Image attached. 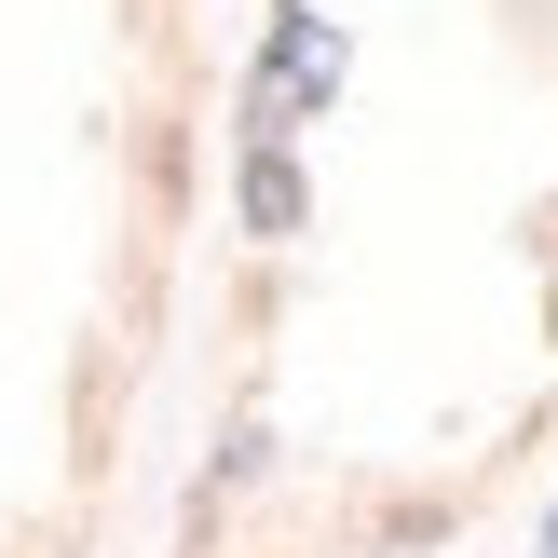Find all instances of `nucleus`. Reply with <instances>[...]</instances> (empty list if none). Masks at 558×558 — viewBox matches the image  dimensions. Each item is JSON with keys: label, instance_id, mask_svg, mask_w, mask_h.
I'll list each match as a JSON object with an SVG mask.
<instances>
[{"label": "nucleus", "instance_id": "nucleus-1", "mask_svg": "<svg viewBox=\"0 0 558 558\" xmlns=\"http://www.w3.org/2000/svg\"><path fill=\"white\" fill-rule=\"evenodd\" d=\"M245 218H259V232H287V218H300V178H287V150H259V163H245Z\"/></svg>", "mask_w": 558, "mask_h": 558}]
</instances>
